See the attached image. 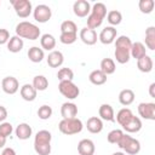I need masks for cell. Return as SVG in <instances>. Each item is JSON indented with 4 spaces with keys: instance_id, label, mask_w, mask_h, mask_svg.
<instances>
[{
    "instance_id": "cell-1",
    "label": "cell",
    "mask_w": 155,
    "mask_h": 155,
    "mask_svg": "<svg viewBox=\"0 0 155 155\" xmlns=\"http://www.w3.org/2000/svg\"><path fill=\"white\" fill-rule=\"evenodd\" d=\"M51 139L52 134L47 130H41L35 134L34 138V150L38 155H50L51 154Z\"/></svg>"
},
{
    "instance_id": "cell-2",
    "label": "cell",
    "mask_w": 155,
    "mask_h": 155,
    "mask_svg": "<svg viewBox=\"0 0 155 155\" xmlns=\"http://www.w3.org/2000/svg\"><path fill=\"white\" fill-rule=\"evenodd\" d=\"M107 16V6L103 2H96L91 7V12L87 17V28L96 30L102 25L104 18Z\"/></svg>"
},
{
    "instance_id": "cell-3",
    "label": "cell",
    "mask_w": 155,
    "mask_h": 155,
    "mask_svg": "<svg viewBox=\"0 0 155 155\" xmlns=\"http://www.w3.org/2000/svg\"><path fill=\"white\" fill-rule=\"evenodd\" d=\"M16 35L19 36L21 39L36 40L40 36V29L36 24L23 21L16 25Z\"/></svg>"
},
{
    "instance_id": "cell-4",
    "label": "cell",
    "mask_w": 155,
    "mask_h": 155,
    "mask_svg": "<svg viewBox=\"0 0 155 155\" xmlns=\"http://www.w3.org/2000/svg\"><path fill=\"white\" fill-rule=\"evenodd\" d=\"M84 124L80 119L74 117V119H62L58 124V130L67 136L71 134H78L82 131Z\"/></svg>"
},
{
    "instance_id": "cell-5",
    "label": "cell",
    "mask_w": 155,
    "mask_h": 155,
    "mask_svg": "<svg viewBox=\"0 0 155 155\" xmlns=\"http://www.w3.org/2000/svg\"><path fill=\"white\" fill-rule=\"evenodd\" d=\"M120 149H122L126 154L128 155H136L140 151V143L138 139L131 137L127 133H124L121 139L119 140V143L116 144Z\"/></svg>"
},
{
    "instance_id": "cell-6",
    "label": "cell",
    "mask_w": 155,
    "mask_h": 155,
    "mask_svg": "<svg viewBox=\"0 0 155 155\" xmlns=\"http://www.w3.org/2000/svg\"><path fill=\"white\" fill-rule=\"evenodd\" d=\"M58 90L61 94L68 99H75L80 94V88L73 81H59Z\"/></svg>"
},
{
    "instance_id": "cell-7",
    "label": "cell",
    "mask_w": 155,
    "mask_h": 155,
    "mask_svg": "<svg viewBox=\"0 0 155 155\" xmlns=\"http://www.w3.org/2000/svg\"><path fill=\"white\" fill-rule=\"evenodd\" d=\"M15 12L21 18H27L33 12V5L29 0H11Z\"/></svg>"
},
{
    "instance_id": "cell-8",
    "label": "cell",
    "mask_w": 155,
    "mask_h": 155,
    "mask_svg": "<svg viewBox=\"0 0 155 155\" xmlns=\"http://www.w3.org/2000/svg\"><path fill=\"white\" fill-rule=\"evenodd\" d=\"M33 16H34V19L36 22H39V23H46L52 17V10H51L50 6H47L45 4H40V5H38L33 10Z\"/></svg>"
},
{
    "instance_id": "cell-9",
    "label": "cell",
    "mask_w": 155,
    "mask_h": 155,
    "mask_svg": "<svg viewBox=\"0 0 155 155\" xmlns=\"http://www.w3.org/2000/svg\"><path fill=\"white\" fill-rule=\"evenodd\" d=\"M138 114L145 120H155V103L143 102L138 104Z\"/></svg>"
},
{
    "instance_id": "cell-10",
    "label": "cell",
    "mask_w": 155,
    "mask_h": 155,
    "mask_svg": "<svg viewBox=\"0 0 155 155\" xmlns=\"http://www.w3.org/2000/svg\"><path fill=\"white\" fill-rule=\"evenodd\" d=\"M1 90L7 94H15L19 90V82L15 76H6L1 80Z\"/></svg>"
},
{
    "instance_id": "cell-11",
    "label": "cell",
    "mask_w": 155,
    "mask_h": 155,
    "mask_svg": "<svg viewBox=\"0 0 155 155\" xmlns=\"http://www.w3.org/2000/svg\"><path fill=\"white\" fill-rule=\"evenodd\" d=\"M117 38V31L114 27H105L104 29H102V31L98 35V40L103 44V45H110L115 41V39Z\"/></svg>"
},
{
    "instance_id": "cell-12",
    "label": "cell",
    "mask_w": 155,
    "mask_h": 155,
    "mask_svg": "<svg viewBox=\"0 0 155 155\" xmlns=\"http://www.w3.org/2000/svg\"><path fill=\"white\" fill-rule=\"evenodd\" d=\"M73 11H74V15L80 18L86 17L91 12V4L87 0H78L73 5Z\"/></svg>"
},
{
    "instance_id": "cell-13",
    "label": "cell",
    "mask_w": 155,
    "mask_h": 155,
    "mask_svg": "<svg viewBox=\"0 0 155 155\" xmlns=\"http://www.w3.org/2000/svg\"><path fill=\"white\" fill-rule=\"evenodd\" d=\"M79 36H80L81 41H82L85 45H88V46L94 45V44L97 42V40H98V36H97L96 30L90 29V28H87V27H85V28H82V29L80 30V35H79Z\"/></svg>"
},
{
    "instance_id": "cell-14",
    "label": "cell",
    "mask_w": 155,
    "mask_h": 155,
    "mask_svg": "<svg viewBox=\"0 0 155 155\" xmlns=\"http://www.w3.org/2000/svg\"><path fill=\"white\" fill-rule=\"evenodd\" d=\"M61 115L63 119H74L78 115V107L73 102H65L61 107Z\"/></svg>"
},
{
    "instance_id": "cell-15",
    "label": "cell",
    "mask_w": 155,
    "mask_h": 155,
    "mask_svg": "<svg viewBox=\"0 0 155 155\" xmlns=\"http://www.w3.org/2000/svg\"><path fill=\"white\" fill-rule=\"evenodd\" d=\"M94 150H96L94 143L88 138L81 139L78 144V151L80 155H93Z\"/></svg>"
},
{
    "instance_id": "cell-16",
    "label": "cell",
    "mask_w": 155,
    "mask_h": 155,
    "mask_svg": "<svg viewBox=\"0 0 155 155\" xmlns=\"http://www.w3.org/2000/svg\"><path fill=\"white\" fill-rule=\"evenodd\" d=\"M46 61H47V64H48L51 68H58V67H61V65L63 64V62H64V56H63V53H62L61 51L53 50V51H51V52L48 53Z\"/></svg>"
},
{
    "instance_id": "cell-17",
    "label": "cell",
    "mask_w": 155,
    "mask_h": 155,
    "mask_svg": "<svg viewBox=\"0 0 155 155\" xmlns=\"http://www.w3.org/2000/svg\"><path fill=\"white\" fill-rule=\"evenodd\" d=\"M19 93H21V97H22L24 101H27V102H33V101H35V98H36L38 91L33 87V85H30V84H24V85L21 87Z\"/></svg>"
},
{
    "instance_id": "cell-18",
    "label": "cell",
    "mask_w": 155,
    "mask_h": 155,
    "mask_svg": "<svg viewBox=\"0 0 155 155\" xmlns=\"http://www.w3.org/2000/svg\"><path fill=\"white\" fill-rule=\"evenodd\" d=\"M86 127H87L88 132L97 134V133L102 132V130H103V121L98 116H91L86 121Z\"/></svg>"
},
{
    "instance_id": "cell-19",
    "label": "cell",
    "mask_w": 155,
    "mask_h": 155,
    "mask_svg": "<svg viewBox=\"0 0 155 155\" xmlns=\"http://www.w3.org/2000/svg\"><path fill=\"white\" fill-rule=\"evenodd\" d=\"M15 133H16V137L21 140H25V139H29L31 137V133H33V130H31V126H29L28 124L25 122H22L19 124L16 130H15Z\"/></svg>"
},
{
    "instance_id": "cell-20",
    "label": "cell",
    "mask_w": 155,
    "mask_h": 155,
    "mask_svg": "<svg viewBox=\"0 0 155 155\" xmlns=\"http://www.w3.org/2000/svg\"><path fill=\"white\" fill-rule=\"evenodd\" d=\"M98 115L101 120H105V121H114L115 120V114H114V109L110 104H102L98 109Z\"/></svg>"
},
{
    "instance_id": "cell-21",
    "label": "cell",
    "mask_w": 155,
    "mask_h": 155,
    "mask_svg": "<svg viewBox=\"0 0 155 155\" xmlns=\"http://www.w3.org/2000/svg\"><path fill=\"white\" fill-rule=\"evenodd\" d=\"M122 128L127 133H137V132H139L142 130V121H140V119L138 116H134L133 115L131 117V120L122 126Z\"/></svg>"
},
{
    "instance_id": "cell-22",
    "label": "cell",
    "mask_w": 155,
    "mask_h": 155,
    "mask_svg": "<svg viewBox=\"0 0 155 155\" xmlns=\"http://www.w3.org/2000/svg\"><path fill=\"white\" fill-rule=\"evenodd\" d=\"M153 65H154L153 59H151V57L148 56V54H145L144 57L137 59V68H138L139 71H142V73H150V71L153 70Z\"/></svg>"
},
{
    "instance_id": "cell-23",
    "label": "cell",
    "mask_w": 155,
    "mask_h": 155,
    "mask_svg": "<svg viewBox=\"0 0 155 155\" xmlns=\"http://www.w3.org/2000/svg\"><path fill=\"white\" fill-rule=\"evenodd\" d=\"M24 46V42H23V39H21L19 36L17 35H13L10 38L8 42H7V50L12 53H17L19 51H22Z\"/></svg>"
},
{
    "instance_id": "cell-24",
    "label": "cell",
    "mask_w": 155,
    "mask_h": 155,
    "mask_svg": "<svg viewBox=\"0 0 155 155\" xmlns=\"http://www.w3.org/2000/svg\"><path fill=\"white\" fill-rule=\"evenodd\" d=\"M28 58L33 63H40L45 58L44 50L40 48V47H38V46H31L28 50Z\"/></svg>"
},
{
    "instance_id": "cell-25",
    "label": "cell",
    "mask_w": 155,
    "mask_h": 155,
    "mask_svg": "<svg viewBox=\"0 0 155 155\" xmlns=\"http://www.w3.org/2000/svg\"><path fill=\"white\" fill-rule=\"evenodd\" d=\"M88 80H90L91 84H93L96 86H101V85L107 82V75L103 71H101L99 69H96V70H92L90 73Z\"/></svg>"
},
{
    "instance_id": "cell-26",
    "label": "cell",
    "mask_w": 155,
    "mask_h": 155,
    "mask_svg": "<svg viewBox=\"0 0 155 155\" xmlns=\"http://www.w3.org/2000/svg\"><path fill=\"white\" fill-rule=\"evenodd\" d=\"M40 44H41V48L46 50V51H53V48L56 47V39L52 34H44L40 38Z\"/></svg>"
},
{
    "instance_id": "cell-27",
    "label": "cell",
    "mask_w": 155,
    "mask_h": 155,
    "mask_svg": "<svg viewBox=\"0 0 155 155\" xmlns=\"http://www.w3.org/2000/svg\"><path fill=\"white\" fill-rule=\"evenodd\" d=\"M130 54H131V57H133L136 59H139V58H142V57H144L147 54V48L139 41L132 42V46H131V50H130Z\"/></svg>"
},
{
    "instance_id": "cell-28",
    "label": "cell",
    "mask_w": 155,
    "mask_h": 155,
    "mask_svg": "<svg viewBox=\"0 0 155 155\" xmlns=\"http://www.w3.org/2000/svg\"><path fill=\"white\" fill-rule=\"evenodd\" d=\"M115 59L117 63L120 64H125L130 61L131 54H130V50L128 48H124V47H115V52H114Z\"/></svg>"
},
{
    "instance_id": "cell-29",
    "label": "cell",
    "mask_w": 155,
    "mask_h": 155,
    "mask_svg": "<svg viewBox=\"0 0 155 155\" xmlns=\"http://www.w3.org/2000/svg\"><path fill=\"white\" fill-rule=\"evenodd\" d=\"M133 101H134V92L132 90L125 88V90H122L119 93V102H120V104L127 107V105L132 104Z\"/></svg>"
},
{
    "instance_id": "cell-30",
    "label": "cell",
    "mask_w": 155,
    "mask_h": 155,
    "mask_svg": "<svg viewBox=\"0 0 155 155\" xmlns=\"http://www.w3.org/2000/svg\"><path fill=\"white\" fill-rule=\"evenodd\" d=\"M132 116H133V113L131 111V109H128V108H122V109H120V110L117 111V114H116V121H117V124L122 127L125 124H127V122L131 120Z\"/></svg>"
},
{
    "instance_id": "cell-31",
    "label": "cell",
    "mask_w": 155,
    "mask_h": 155,
    "mask_svg": "<svg viewBox=\"0 0 155 155\" xmlns=\"http://www.w3.org/2000/svg\"><path fill=\"white\" fill-rule=\"evenodd\" d=\"M115 69H116V65H115V62L111 58H103L101 61V69L99 70L103 71L107 76L110 75V74H114Z\"/></svg>"
},
{
    "instance_id": "cell-32",
    "label": "cell",
    "mask_w": 155,
    "mask_h": 155,
    "mask_svg": "<svg viewBox=\"0 0 155 155\" xmlns=\"http://www.w3.org/2000/svg\"><path fill=\"white\" fill-rule=\"evenodd\" d=\"M145 46L154 51L155 50V27H149L145 29Z\"/></svg>"
},
{
    "instance_id": "cell-33",
    "label": "cell",
    "mask_w": 155,
    "mask_h": 155,
    "mask_svg": "<svg viewBox=\"0 0 155 155\" xmlns=\"http://www.w3.org/2000/svg\"><path fill=\"white\" fill-rule=\"evenodd\" d=\"M31 85L36 91H45L48 87V80L44 75H36L34 76Z\"/></svg>"
},
{
    "instance_id": "cell-34",
    "label": "cell",
    "mask_w": 155,
    "mask_h": 155,
    "mask_svg": "<svg viewBox=\"0 0 155 155\" xmlns=\"http://www.w3.org/2000/svg\"><path fill=\"white\" fill-rule=\"evenodd\" d=\"M107 21H108V23L110 24V27H113V25H119V24L121 23V21H122V15H121V12L117 11V10H111V11H109V12L107 13Z\"/></svg>"
},
{
    "instance_id": "cell-35",
    "label": "cell",
    "mask_w": 155,
    "mask_h": 155,
    "mask_svg": "<svg viewBox=\"0 0 155 155\" xmlns=\"http://www.w3.org/2000/svg\"><path fill=\"white\" fill-rule=\"evenodd\" d=\"M57 78L59 81H73L74 71L70 68H61L57 73Z\"/></svg>"
},
{
    "instance_id": "cell-36",
    "label": "cell",
    "mask_w": 155,
    "mask_h": 155,
    "mask_svg": "<svg viewBox=\"0 0 155 155\" xmlns=\"http://www.w3.org/2000/svg\"><path fill=\"white\" fill-rule=\"evenodd\" d=\"M154 6H155L154 0H140L138 2V7H139L140 12L142 13H145V15L151 13L153 10H154Z\"/></svg>"
},
{
    "instance_id": "cell-37",
    "label": "cell",
    "mask_w": 155,
    "mask_h": 155,
    "mask_svg": "<svg viewBox=\"0 0 155 155\" xmlns=\"http://www.w3.org/2000/svg\"><path fill=\"white\" fill-rule=\"evenodd\" d=\"M78 40V33H61L59 41L64 45H71Z\"/></svg>"
},
{
    "instance_id": "cell-38",
    "label": "cell",
    "mask_w": 155,
    "mask_h": 155,
    "mask_svg": "<svg viewBox=\"0 0 155 155\" xmlns=\"http://www.w3.org/2000/svg\"><path fill=\"white\" fill-rule=\"evenodd\" d=\"M115 47H124V48H128L131 50V46H132V41L128 36L126 35H120L115 39Z\"/></svg>"
},
{
    "instance_id": "cell-39",
    "label": "cell",
    "mask_w": 155,
    "mask_h": 155,
    "mask_svg": "<svg viewBox=\"0 0 155 155\" xmlns=\"http://www.w3.org/2000/svg\"><path fill=\"white\" fill-rule=\"evenodd\" d=\"M61 33H78V27H76L75 22H73L70 19H67V21L62 22Z\"/></svg>"
},
{
    "instance_id": "cell-40",
    "label": "cell",
    "mask_w": 155,
    "mask_h": 155,
    "mask_svg": "<svg viewBox=\"0 0 155 155\" xmlns=\"http://www.w3.org/2000/svg\"><path fill=\"white\" fill-rule=\"evenodd\" d=\"M52 108L50 107V105H46V104H44V105H41L39 109H38V116H39V119H41V120H48L51 116H52Z\"/></svg>"
},
{
    "instance_id": "cell-41",
    "label": "cell",
    "mask_w": 155,
    "mask_h": 155,
    "mask_svg": "<svg viewBox=\"0 0 155 155\" xmlns=\"http://www.w3.org/2000/svg\"><path fill=\"white\" fill-rule=\"evenodd\" d=\"M122 134H124L122 130H117V128H116V130H113V131H110V132L108 133L107 140H108L110 144H117L119 140L121 139Z\"/></svg>"
},
{
    "instance_id": "cell-42",
    "label": "cell",
    "mask_w": 155,
    "mask_h": 155,
    "mask_svg": "<svg viewBox=\"0 0 155 155\" xmlns=\"http://www.w3.org/2000/svg\"><path fill=\"white\" fill-rule=\"evenodd\" d=\"M12 132H13V127H12V125L10 122L4 121V122L0 124V136L7 138L8 136H11Z\"/></svg>"
},
{
    "instance_id": "cell-43",
    "label": "cell",
    "mask_w": 155,
    "mask_h": 155,
    "mask_svg": "<svg viewBox=\"0 0 155 155\" xmlns=\"http://www.w3.org/2000/svg\"><path fill=\"white\" fill-rule=\"evenodd\" d=\"M10 33L7 29H4V28H0V45H4V44H7L8 40H10Z\"/></svg>"
},
{
    "instance_id": "cell-44",
    "label": "cell",
    "mask_w": 155,
    "mask_h": 155,
    "mask_svg": "<svg viewBox=\"0 0 155 155\" xmlns=\"http://www.w3.org/2000/svg\"><path fill=\"white\" fill-rule=\"evenodd\" d=\"M7 117V109L4 105H0V122H4Z\"/></svg>"
},
{
    "instance_id": "cell-45",
    "label": "cell",
    "mask_w": 155,
    "mask_h": 155,
    "mask_svg": "<svg viewBox=\"0 0 155 155\" xmlns=\"http://www.w3.org/2000/svg\"><path fill=\"white\" fill-rule=\"evenodd\" d=\"M1 155H16V151L12 148H5L1 153Z\"/></svg>"
},
{
    "instance_id": "cell-46",
    "label": "cell",
    "mask_w": 155,
    "mask_h": 155,
    "mask_svg": "<svg viewBox=\"0 0 155 155\" xmlns=\"http://www.w3.org/2000/svg\"><path fill=\"white\" fill-rule=\"evenodd\" d=\"M154 88H155V82H153V84H150V86H149V94H150V97H151V98H155V93H154Z\"/></svg>"
},
{
    "instance_id": "cell-47",
    "label": "cell",
    "mask_w": 155,
    "mask_h": 155,
    "mask_svg": "<svg viewBox=\"0 0 155 155\" xmlns=\"http://www.w3.org/2000/svg\"><path fill=\"white\" fill-rule=\"evenodd\" d=\"M6 144V138L5 137H2V136H0V149L1 148H4V145Z\"/></svg>"
},
{
    "instance_id": "cell-48",
    "label": "cell",
    "mask_w": 155,
    "mask_h": 155,
    "mask_svg": "<svg viewBox=\"0 0 155 155\" xmlns=\"http://www.w3.org/2000/svg\"><path fill=\"white\" fill-rule=\"evenodd\" d=\"M111 155H126L125 153H121V151H116V153H114V154H111Z\"/></svg>"
}]
</instances>
